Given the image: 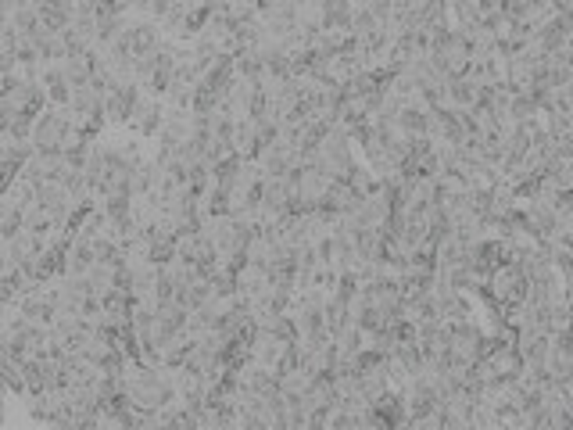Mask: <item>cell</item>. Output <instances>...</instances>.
Here are the masks:
<instances>
[{"label": "cell", "instance_id": "obj_1", "mask_svg": "<svg viewBox=\"0 0 573 430\" xmlns=\"http://www.w3.org/2000/svg\"><path fill=\"white\" fill-rule=\"evenodd\" d=\"M527 287H531V280L523 276L520 262L516 258H502V262H495L488 273V298L498 301L502 309H513V305H520L523 298H527Z\"/></svg>", "mask_w": 573, "mask_h": 430}, {"label": "cell", "instance_id": "obj_2", "mask_svg": "<svg viewBox=\"0 0 573 430\" xmlns=\"http://www.w3.org/2000/svg\"><path fill=\"white\" fill-rule=\"evenodd\" d=\"M69 115L61 112V108H54V104H47L40 115H36L33 122V151H61V140H65V133H69Z\"/></svg>", "mask_w": 573, "mask_h": 430}, {"label": "cell", "instance_id": "obj_3", "mask_svg": "<svg viewBox=\"0 0 573 430\" xmlns=\"http://www.w3.org/2000/svg\"><path fill=\"white\" fill-rule=\"evenodd\" d=\"M162 122H165V104L158 101V97L140 94L137 104H133V112H129L126 129L140 140H154L162 133Z\"/></svg>", "mask_w": 573, "mask_h": 430}, {"label": "cell", "instance_id": "obj_4", "mask_svg": "<svg viewBox=\"0 0 573 430\" xmlns=\"http://www.w3.org/2000/svg\"><path fill=\"white\" fill-rule=\"evenodd\" d=\"M434 61L441 65L445 76H462V72L470 69V43H466V36L448 29V33L434 43Z\"/></svg>", "mask_w": 573, "mask_h": 430}, {"label": "cell", "instance_id": "obj_5", "mask_svg": "<svg viewBox=\"0 0 573 430\" xmlns=\"http://www.w3.org/2000/svg\"><path fill=\"white\" fill-rule=\"evenodd\" d=\"M61 72H65V79H69V86H86V83H94V69H90V54H65V58L58 61Z\"/></svg>", "mask_w": 573, "mask_h": 430}, {"label": "cell", "instance_id": "obj_6", "mask_svg": "<svg viewBox=\"0 0 573 430\" xmlns=\"http://www.w3.org/2000/svg\"><path fill=\"white\" fill-rule=\"evenodd\" d=\"M312 373L305 370V366H291V370H283L280 373V391L283 395H294V398H301L308 391V387H312Z\"/></svg>", "mask_w": 573, "mask_h": 430}, {"label": "cell", "instance_id": "obj_7", "mask_svg": "<svg viewBox=\"0 0 573 430\" xmlns=\"http://www.w3.org/2000/svg\"><path fill=\"white\" fill-rule=\"evenodd\" d=\"M18 230H22V208L11 205L8 198H0V237L11 241Z\"/></svg>", "mask_w": 573, "mask_h": 430}, {"label": "cell", "instance_id": "obj_8", "mask_svg": "<svg viewBox=\"0 0 573 430\" xmlns=\"http://www.w3.org/2000/svg\"><path fill=\"white\" fill-rule=\"evenodd\" d=\"M33 4H43V0H33Z\"/></svg>", "mask_w": 573, "mask_h": 430}]
</instances>
